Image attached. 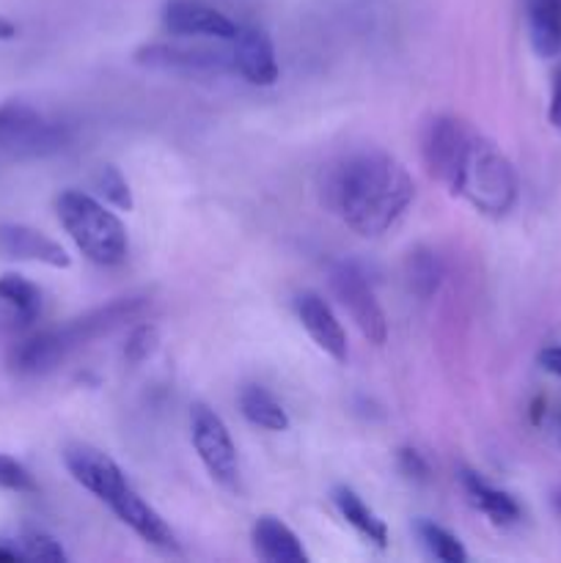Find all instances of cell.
<instances>
[{
	"mask_svg": "<svg viewBox=\"0 0 561 563\" xmlns=\"http://www.w3.org/2000/svg\"><path fill=\"white\" fill-rule=\"evenodd\" d=\"M416 185L405 165L385 152H358L328 170L322 203L355 234L380 236L405 214Z\"/></svg>",
	"mask_w": 561,
	"mask_h": 563,
	"instance_id": "obj_1",
	"label": "cell"
},
{
	"mask_svg": "<svg viewBox=\"0 0 561 563\" xmlns=\"http://www.w3.org/2000/svg\"><path fill=\"white\" fill-rule=\"evenodd\" d=\"M64 465L82 489L97 495L143 542L157 550H168V553L179 550L176 533L170 531L168 522L138 495V489L127 482L124 471L105 451L94 445H72L64 451Z\"/></svg>",
	"mask_w": 561,
	"mask_h": 563,
	"instance_id": "obj_2",
	"label": "cell"
},
{
	"mask_svg": "<svg viewBox=\"0 0 561 563\" xmlns=\"http://www.w3.org/2000/svg\"><path fill=\"white\" fill-rule=\"evenodd\" d=\"M440 181H446L454 196L465 198L473 209L490 218H504L515 207L517 190H520L517 170L509 157L471 126L440 174Z\"/></svg>",
	"mask_w": 561,
	"mask_h": 563,
	"instance_id": "obj_3",
	"label": "cell"
},
{
	"mask_svg": "<svg viewBox=\"0 0 561 563\" xmlns=\"http://www.w3.org/2000/svg\"><path fill=\"white\" fill-rule=\"evenodd\" d=\"M55 214L88 262L116 267L130 253L124 223L88 192L64 190L55 198Z\"/></svg>",
	"mask_w": 561,
	"mask_h": 563,
	"instance_id": "obj_4",
	"label": "cell"
},
{
	"mask_svg": "<svg viewBox=\"0 0 561 563\" xmlns=\"http://www.w3.org/2000/svg\"><path fill=\"white\" fill-rule=\"evenodd\" d=\"M69 146V130L28 102L0 104V154L11 159H47Z\"/></svg>",
	"mask_w": 561,
	"mask_h": 563,
	"instance_id": "obj_5",
	"label": "cell"
},
{
	"mask_svg": "<svg viewBox=\"0 0 561 563\" xmlns=\"http://www.w3.org/2000/svg\"><path fill=\"white\" fill-rule=\"evenodd\" d=\"M190 440L196 449L198 460L207 467L209 476L220 484V487L237 493L240 489V456H237V445L231 440L229 429H226L223 418L207 405H193L190 410Z\"/></svg>",
	"mask_w": 561,
	"mask_h": 563,
	"instance_id": "obj_6",
	"label": "cell"
},
{
	"mask_svg": "<svg viewBox=\"0 0 561 563\" xmlns=\"http://www.w3.org/2000/svg\"><path fill=\"white\" fill-rule=\"evenodd\" d=\"M330 289H333L341 308L350 313V319L361 330L363 339H369L377 346L385 344V339H388V319H385L383 306H380L366 273L355 262L333 264V269H330Z\"/></svg>",
	"mask_w": 561,
	"mask_h": 563,
	"instance_id": "obj_7",
	"label": "cell"
},
{
	"mask_svg": "<svg viewBox=\"0 0 561 563\" xmlns=\"http://www.w3.org/2000/svg\"><path fill=\"white\" fill-rule=\"evenodd\" d=\"M135 64L148 66L157 71H174V75H226L234 71L229 49L193 47V44H143L135 53Z\"/></svg>",
	"mask_w": 561,
	"mask_h": 563,
	"instance_id": "obj_8",
	"label": "cell"
},
{
	"mask_svg": "<svg viewBox=\"0 0 561 563\" xmlns=\"http://www.w3.org/2000/svg\"><path fill=\"white\" fill-rule=\"evenodd\" d=\"M231 66L240 77H245L251 86L270 88L278 82L280 69L275 58L273 38L262 27H240L237 36L231 38Z\"/></svg>",
	"mask_w": 561,
	"mask_h": 563,
	"instance_id": "obj_9",
	"label": "cell"
},
{
	"mask_svg": "<svg viewBox=\"0 0 561 563\" xmlns=\"http://www.w3.org/2000/svg\"><path fill=\"white\" fill-rule=\"evenodd\" d=\"M163 25L174 36H207L220 38V42H231L240 31V25L229 20L223 11L198 3V0H170V3H165Z\"/></svg>",
	"mask_w": 561,
	"mask_h": 563,
	"instance_id": "obj_10",
	"label": "cell"
},
{
	"mask_svg": "<svg viewBox=\"0 0 561 563\" xmlns=\"http://www.w3.org/2000/svg\"><path fill=\"white\" fill-rule=\"evenodd\" d=\"M69 355L72 346L66 344L64 330H42V333L28 335L20 344L11 346L9 368L14 374H20V377H42V374H50L53 368H58Z\"/></svg>",
	"mask_w": 561,
	"mask_h": 563,
	"instance_id": "obj_11",
	"label": "cell"
},
{
	"mask_svg": "<svg viewBox=\"0 0 561 563\" xmlns=\"http://www.w3.org/2000/svg\"><path fill=\"white\" fill-rule=\"evenodd\" d=\"M297 317H300V324L306 328V333L311 335V341L324 355L333 357L336 363L346 361V355H350L346 333L339 319H336L333 308L322 297L314 295V291H306V295L297 297Z\"/></svg>",
	"mask_w": 561,
	"mask_h": 563,
	"instance_id": "obj_12",
	"label": "cell"
},
{
	"mask_svg": "<svg viewBox=\"0 0 561 563\" xmlns=\"http://www.w3.org/2000/svg\"><path fill=\"white\" fill-rule=\"evenodd\" d=\"M0 251L16 262H36L55 269H66L72 264L69 253L58 242L22 223H0Z\"/></svg>",
	"mask_w": 561,
	"mask_h": 563,
	"instance_id": "obj_13",
	"label": "cell"
},
{
	"mask_svg": "<svg viewBox=\"0 0 561 563\" xmlns=\"http://www.w3.org/2000/svg\"><path fill=\"white\" fill-rule=\"evenodd\" d=\"M253 550L258 559L270 563H306L308 553L297 533L289 526L278 520V517H258L256 526L251 531Z\"/></svg>",
	"mask_w": 561,
	"mask_h": 563,
	"instance_id": "obj_14",
	"label": "cell"
},
{
	"mask_svg": "<svg viewBox=\"0 0 561 563\" xmlns=\"http://www.w3.org/2000/svg\"><path fill=\"white\" fill-rule=\"evenodd\" d=\"M526 22L539 58L561 55V0H526Z\"/></svg>",
	"mask_w": 561,
	"mask_h": 563,
	"instance_id": "obj_15",
	"label": "cell"
},
{
	"mask_svg": "<svg viewBox=\"0 0 561 563\" xmlns=\"http://www.w3.org/2000/svg\"><path fill=\"white\" fill-rule=\"evenodd\" d=\"M462 487H465L471 504L479 511H484L495 526H512V522L520 520V506H517V500L509 493H504V489L490 487L476 473H462Z\"/></svg>",
	"mask_w": 561,
	"mask_h": 563,
	"instance_id": "obj_16",
	"label": "cell"
},
{
	"mask_svg": "<svg viewBox=\"0 0 561 563\" xmlns=\"http://www.w3.org/2000/svg\"><path fill=\"white\" fill-rule=\"evenodd\" d=\"M333 504H336V509H339V515L344 517V520L350 522L358 533H363L369 542H374L377 548H385V544H388V528H385V522L380 520V517L374 515L366 504H363L361 495L352 493L350 487H336Z\"/></svg>",
	"mask_w": 561,
	"mask_h": 563,
	"instance_id": "obj_17",
	"label": "cell"
},
{
	"mask_svg": "<svg viewBox=\"0 0 561 563\" xmlns=\"http://www.w3.org/2000/svg\"><path fill=\"white\" fill-rule=\"evenodd\" d=\"M240 410L258 429H267V432H286L289 429V416H286L284 407L278 405V399L270 390L258 388V385L242 388Z\"/></svg>",
	"mask_w": 561,
	"mask_h": 563,
	"instance_id": "obj_18",
	"label": "cell"
},
{
	"mask_svg": "<svg viewBox=\"0 0 561 563\" xmlns=\"http://www.w3.org/2000/svg\"><path fill=\"white\" fill-rule=\"evenodd\" d=\"M443 275L446 269L438 253L429 251V247H416V251H410V256H407L405 262V278L418 300H429V297L440 289V284H443Z\"/></svg>",
	"mask_w": 561,
	"mask_h": 563,
	"instance_id": "obj_19",
	"label": "cell"
},
{
	"mask_svg": "<svg viewBox=\"0 0 561 563\" xmlns=\"http://www.w3.org/2000/svg\"><path fill=\"white\" fill-rule=\"evenodd\" d=\"M0 300L14 311L20 324L36 322V317L42 313V289L16 273L0 278Z\"/></svg>",
	"mask_w": 561,
	"mask_h": 563,
	"instance_id": "obj_20",
	"label": "cell"
},
{
	"mask_svg": "<svg viewBox=\"0 0 561 563\" xmlns=\"http://www.w3.org/2000/svg\"><path fill=\"white\" fill-rule=\"evenodd\" d=\"M416 531H418V539L424 542V548L429 550V555H435L438 561H443V563H465L468 561V553H465V548H462V542L454 537V533L446 531V528L435 526V522H429V520H421L416 526Z\"/></svg>",
	"mask_w": 561,
	"mask_h": 563,
	"instance_id": "obj_21",
	"label": "cell"
},
{
	"mask_svg": "<svg viewBox=\"0 0 561 563\" xmlns=\"http://www.w3.org/2000/svg\"><path fill=\"white\" fill-rule=\"evenodd\" d=\"M11 548L20 553L22 561H42V563H64L66 553L53 537L47 533H38V531H28L16 539H6Z\"/></svg>",
	"mask_w": 561,
	"mask_h": 563,
	"instance_id": "obj_22",
	"label": "cell"
},
{
	"mask_svg": "<svg viewBox=\"0 0 561 563\" xmlns=\"http://www.w3.org/2000/svg\"><path fill=\"white\" fill-rule=\"evenodd\" d=\"M97 190L102 192L105 201L113 203V207L124 209V212H130L132 209V190H130V185H127L124 174H121L116 165H105V168L99 170Z\"/></svg>",
	"mask_w": 561,
	"mask_h": 563,
	"instance_id": "obj_23",
	"label": "cell"
},
{
	"mask_svg": "<svg viewBox=\"0 0 561 563\" xmlns=\"http://www.w3.org/2000/svg\"><path fill=\"white\" fill-rule=\"evenodd\" d=\"M160 346V333L154 324L143 322L138 328H132V333L127 335V344H124V361L138 366V363L148 361V357L157 352Z\"/></svg>",
	"mask_w": 561,
	"mask_h": 563,
	"instance_id": "obj_24",
	"label": "cell"
},
{
	"mask_svg": "<svg viewBox=\"0 0 561 563\" xmlns=\"http://www.w3.org/2000/svg\"><path fill=\"white\" fill-rule=\"evenodd\" d=\"M0 489L16 495H31L36 493L38 484L22 462H16L14 456L9 454H0Z\"/></svg>",
	"mask_w": 561,
	"mask_h": 563,
	"instance_id": "obj_25",
	"label": "cell"
},
{
	"mask_svg": "<svg viewBox=\"0 0 561 563\" xmlns=\"http://www.w3.org/2000/svg\"><path fill=\"white\" fill-rule=\"evenodd\" d=\"M399 462H402V471L413 478H427L429 476V465L424 462V456L413 449H402L399 451Z\"/></svg>",
	"mask_w": 561,
	"mask_h": 563,
	"instance_id": "obj_26",
	"label": "cell"
},
{
	"mask_svg": "<svg viewBox=\"0 0 561 563\" xmlns=\"http://www.w3.org/2000/svg\"><path fill=\"white\" fill-rule=\"evenodd\" d=\"M539 366L561 377V346H548V350L539 352Z\"/></svg>",
	"mask_w": 561,
	"mask_h": 563,
	"instance_id": "obj_27",
	"label": "cell"
},
{
	"mask_svg": "<svg viewBox=\"0 0 561 563\" xmlns=\"http://www.w3.org/2000/svg\"><path fill=\"white\" fill-rule=\"evenodd\" d=\"M550 124L561 130V71L553 82V97H550Z\"/></svg>",
	"mask_w": 561,
	"mask_h": 563,
	"instance_id": "obj_28",
	"label": "cell"
},
{
	"mask_svg": "<svg viewBox=\"0 0 561 563\" xmlns=\"http://www.w3.org/2000/svg\"><path fill=\"white\" fill-rule=\"evenodd\" d=\"M16 561H22L20 553H16L9 542H0V563H16Z\"/></svg>",
	"mask_w": 561,
	"mask_h": 563,
	"instance_id": "obj_29",
	"label": "cell"
},
{
	"mask_svg": "<svg viewBox=\"0 0 561 563\" xmlns=\"http://www.w3.org/2000/svg\"><path fill=\"white\" fill-rule=\"evenodd\" d=\"M14 36H16L14 22H9V20H3V16H0V42H6V38H14Z\"/></svg>",
	"mask_w": 561,
	"mask_h": 563,
	"instance_id": "obj_30",
	"label": "cell"
}]
</instances>
